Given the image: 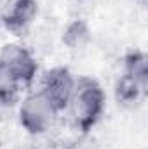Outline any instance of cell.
<instances>
[{
  "label": "cell",
  "mask_w": 148,
  "mask_h": 149,
  "mask_svg": "<svg viewBox=\"0 0 148 149\" xmlns=\"http://www.w3.org/2000/svg\"><path fill=\"white\" fill-rule=\"evenodd\" d=\"M106 104V95L101 83L87 74L75 78L73 95L68 109L72 113L75 128L82 134L91 132L101 120Z\"/></svg>",
  "instance_id": "6da1fadb"
},
{
  "label": "cell",
  "mask_w": 148,
  "mask_h": 149,
  "mask_svg": "<svg viewBox=\"0 0 148 149\" xmlns=\"http://www.w3.org/2000/svg\"><path fill=\"white\" fill-rule=\"evenodd\" d=\"M38 71L35 56L21 43H5L0 49V83L16 90L32 85Z\"/></svg>",
  "instance_id": "7a4b0ae2"
},
{
  "label": "cell",
  "mask_w": 148,
  "mask_h": 149,
  "mask_svg": "<svg viewBox=\"0 0 148 149\" xmlns=\"http://www.w3.org/2000/svg\"><path fill=\"white\" fill-rule=\"evenodd\" d=\"M75 76L66 66H54L47 70L42 76L40 83V94L45 97V101L51 104L56 114L66 111L73 95Z\"/></svg>",
  "instance_id": "3957f363"
},
{
  "label": "cell",
  "mask_w": 148,
  "mask_h": 149,
  "mask_svg": "<svg viewBox=\"0 0 148 149\" xmlns=\"http://www.w3.org/2000/svg\"><path fill=\"white\" fill-rule=\"evenodd\" d=\"M7 2H9V0H0V3H2V5H5Z\"/></svg>",
  "instance_id": "30bf717a"
},
{
  "label": "cell",
  "mask_w": 148,
  "mask_h": 149,
  "mask_svg": "<svg viewBox=\"0 0 148 149\" xmlns=\"http://www.w3.org/2000/svg\"><path fill=\"white\" fill-rule=\"evenodd\" d=\"M37 14V0H9L0 12V23L12 35H25Z\"/></svg>",
  "instance_id": "5b68a950"
},
{
  "label": "cell",
  "mask_w": 148,
  "mask_h": 149,
  "mask_svg": "<svg viewBox=\"0 0 148 149\" xmlns=\"http://www.w3.org/2000/svg\"><path fill=\"white\" fill-rule=\"evenodd\" d=\"M19 123L30 135L45 134L58 116L40 92L28 94L19 104Z\"/></svg>",
  "instance_id": "277c9868"
},
{
  "label": "cell",
  "mask_w": 148,
  "mask_h": 149,
  "mask_svg": "<svg viewBox=\"0 0 148 149\" xmlns=\"http://www.w3.org/2000/svg\"><path fill=\"white\" fill-rule=\"evenodd\" d=\"M19 90L9 87V85H4L0 83V116H2V111L4 109H9L12 108L18 101H19Z\"/></svg>",
  "instance_id": "9c48e42d"
},
{
  "label": "cell",
  "mask_w": 148,
  "mask_h": 149,
  "mask_svg": "<svg viewBox=\"0 0 148 149\" xmlns=\"http://www.w3.org/2000/svg\"><path fill=\"white\" fill-rule=\"evenodd\" d=\"M122 73L148 87V56L143 50H131L124 56Z\"/></svg>",
  "instance_id": "52a82bcc"
},
{
  "label": "cell",
  "mask_w": 148,
  "mask_h": 149,
  "mask_svg": "<svg viewBox=\"0 0 148 149\" xmlns=\"http://www.w3.org/2000/svg\"><path fill=\"white\" fill-rule=\"evenodd\" d=\"M61 40L68 49H82L91 40V30L84 19H73L65 26Z\"/></svg>",
  "instance_id": "ba28073f"
},
{
  "label": "cell",
  "mask_w": 148,
  "mask_h": 149,
  "mask_svg": "<svg viewBox=\"0 0 148 149\" xmlns=\"http://www.w3.org/2000/svg\"><path fill=\"white\" fill-rule=\"evenodd\" d=\"M148 87L141 85L140 81L132 80L127 74H120V78L115 83V97L118 101V104L122 106H134L138 102H141V99L147 95Z\"/></svg>",
  "instance_id": "8992f818"
}]
</instances>
